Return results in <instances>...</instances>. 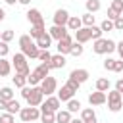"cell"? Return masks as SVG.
Segmentation results:
<instances>
[{"mask_svg":"<svg viewBox=\"0 0 123 123\" xmlns=\"http://www.w3.org/2000/svg\"><path fill=\"white\" fill-rule=\"evenodd\" d=\"M88 29H90V38H92V40H96V38H102V29H100V27L92 25V27H88Z\"/></svg>","mask_w":123,"mask_h":123,"instance_id":"36","label":"cell"},{"mask_svg":"<svg viewBox=\"0 0 123 123\" xmlns=\"http://www.w3.org/2000/svg\"><path fill=\"white\" fill-rule=\"evenodd\" d=\"M13 85H15L17 88H23V86L27 85V75H21V73H15V77H13Z\"/></svg>","mask_w":123,"mask_h":123,"instance_id":"28","label":"cell"},{"mask_svg":"<svg viewBox=\"0 0 123 123\" xmlns=\"http://www.w3.org/2000/svg\"><path fill=\"white\" fill-rule=\"evenodd\" d=\"M115 50H117V52H119V56H121V60H123V40H121V42H117V44H115Z\"/></svg>","mask_w":123,"mask_h":123,"instance_id":"47","label":"cell"},{"mask_svg":"<svg viewBox=\"0 0 123 123\" xmlns=\"http://www.w3.org/2000/svg\"><path fill=\"white\" fill-rule=\"evenodd\" d=\"M113 62H115V60H111V58H108V60H104V69H108V71H111V69H113Z\"/></svg>","mask_w":123,"mask_h":123,"instance_id":"45","label":"cell"},{"mask_svg":"<svg viewBox=\"0 0 123 123\" xmlns=\"http://www.w3.org/2000/svg\"><path fill=\"white\" fill-rule=\"evenodd\" d=\"M50 69H52V67H50V63H40L35 71H31V73L27 75V83H29L31 86H37V85H38L46 75H50Z\"/></svg>","mask_w":123,"mask_h":123,"instance_id":"2","label":"cell"},{"mask_svg":"<svg viewBox=\"0 0 123 123\" xmlns=\"http://www.w3.org/2000/svg\"><path fill=\"white\" fill-rule=\"evenodd\" d=\"M96 90H100V92H108V90H110V81H108L106 77L98 79V81H96Z\"/></svg>","mask_w":123,"mask_h":123,"instance_id":"27","label":"cell"},{"mask_svg":"<svg viewBox=\"0 0 123 123\" xmlns=\"http://www.w3.org/2000/svg\"><path fill=\"white\" fill-rule=\"evenodd\" d=\"M38 60H40L42 63H50V60H52V54L48 52V48H46V50H40V52H38Z\"/></svg>","mask_w":123,"mask_h":123,"instance_id":"35","label":"cell"},{"mask_svg":"<svg viewBox=\"0 0 123 123\" xmlns=\"http://www.w3.org/2000/svg\"><path fill=\"white\" fill-rule=\"evenodd\" d=\"M121 98H123V92H121Z\"/></svg>","mask_w":123,"mask_h":123,"instance_id":"54","label":"cell"},{"mask_svg":"<svg viewBox=\"0 0 123 123\" xmlns=\"http://www.w3.org/2000/svg\"><path fill=\"white\" fill-rule=\"evenodd\" d=\"M12 71V63L6 58H0V77H8Z\"/></svg>","mask_w":123,"mask_h":123,"instance_id":"24","label":"cell"},{"mask_svg":"<svg viewBox=\"0 0 123 123\" xmlns=\"http://www.w3.org/2000/svg\"><path fill=\"white\" fill-rule=\"evenodd\" d=\"M63 65H65V56H63V54L52 56V60H50V67H52V69H62Z\"/></svg>","mask_w":123,"mask_h":123,"instance_id":"21","label":"cell"},{"mask_svg":"<svg viewBox=\"0 0 123 123\" xmlns=\"http://www.w3.org/2000/svg\"><path fill=\"white\" fill-rule=\"evenodd\" d=\"M19 4H23V6H27V4H31V0H17Z\"/></svg>","mask_w":123,"mask_h":123,"instance_id":"52","label":"cell"},{"mask_svg":"<svg viewBox=\"0 0 123 123\" xmlns=\"http://www.w3.org/2000/svg\"><path fill=\"white\" fill-rule=\"evenodd\" d=\"M119 17V13L115 12V10H111V8H108V19H111V21H115Z\"/></svg>","mask_w":123,"mask_h":123,"instance_id":"44","label":"cell"},{"mask_svg":"<svg viewBox=\"0 0 123 123\" xmlns=\"http://www.w3.org/2000/svg\"><path fill=\"white\" fill-rule=\"evenodd\" d=\"M0 123H13V115L12 113H0Z\"/></svg>","mask_w":123,"mask_h":123,"instance_id":"41","label":"cell"},{"mask_svg":"<svg viewBox=\"0 0 123 123\" xmlns=\"http://www.w3.org/2000/svg\"><path fill=\"white\" fill-rule=\"evenodd\" d=\"M69 121H71V111H67V110L56 111V123H69Z\"/></svg>","mask_w":123,"mask_h":123,"instance_id":"23","label":"cell"},{"mask_svg":"<svg viewBox=\"0 0 123 123\" xmlns=\"http://www.w3.org/2000/svg\"><path fill=\"white\" fill-rule=\"evenodd\" d=\"M25 100H27L29 106H35V108H38V106L44 102V94L40 92L38 85H37V86H31V92H29V96H27Z\"/></svg>","mask_w":123,"mask_h":123,"instance_id":"8","label":"cell"},{"mask_svg":"<svg viewBox=\"0 0 123 123\" xmlns=\"http://www.w3.org/2000/svg\"><path fill=\"white\" fill-rule=\"evenodd\" d=\"M71 44H73V37L67 33L63 38H60L58 40V54H69V50H71Z\"/></svg>","mask_w":123,"mask_h":123,"instance_id":"11","label":"cell"},{"mask_svg":"<svg viewBox=\"0 0 123 123\" xmlns=\"http://www.w3.org/2000/svg\"><path fill=\"white\" fill-rule=\"evenodd\" d=\"M115 90L123 92V79H117V83H115Z\"/></svg>","mask_w":123,"mask_h":123,"instance_id":"48","label":"cell"},{"mask_svg":"<svg viewBox=\"0 0 123 123\" xmlns=\"http://www.w3.org/2000/svg\"><path fill=\"white\" fill-rule=\"evenodd\" d=\"M86 40H90V29H88V27H81V29H77V31H75V42L85 44Z\"/></svg>","mask_w":123,"mask_h":123,"instance_id":"15","label":"cell"},{"mask_svg":"<svg viewBox=\"0 0 123 123\" xmlns=\"http://www.w3.org/2000/svg\"><path fill=\"white\" fill-rule=\"evenodd\" d=\"M6 104H8V102H6V100H2V98H0V111H4V110H6Z\"/></svg>","mask_w":123,"mask_h":123,"instance_id":"49","label":"cell"},{"mask_svg":"<svg viewBox=\"0 0 123 123\" xmlns=\"http://www.w3.org/2000/svg\"><path fill=\"white\" fill-rule=\"evenodd\" d=\"M40 121H42V123H56V111L40 110Z\"/></svg>","mask_w":123,"mask_h":123,"instance_id":"22","label":"cell"},{"mask_svg":"<svg viewBox=\"0 0 123 123\" xmlns=\"http://www.w3.org/2000/svg\"><path fill=\"white\" fill-rule=\"evenodd\" d=\"M19 46H21V52H23L27 58H38L40 48L37 46V42H33L31 35H21V37H19Z\"/></svg>","mask_w":123,"mask_h":123,"instance_id":"1","label":"cell"},{"mask_svg":"<svg viewBox=\"0 0 123 123\" xmlns=\"http://www.w3.org/2000/svg\"><path fill=\"white\" fill-rule=\"evenodd\" d=\"M81 119H83V123H98L96 113H94L92 108H85V110H81Z\"/></svg>","mask_w":123,"mask_h":123,"instance_id":"16","label":"cell"},{"mask_svg":"<svg viewBox=\"0 0 123 123\" xmlns=\"http://www.w3.org/2000/svg\"><path fill=\"white\" fill-rule=\"evenodd\" d=\"M111 71L121 73V71H123V60H115V62H113V69H111Z\"/></svg>","mask_w":123,"mask_h":123,"instance_id":"42","label":"cell"},{"mask_svg":"<svg viewBox=\"0 0 123 123\" xmlns=\"http://www.w3.org/2000/svg\"><path fill=\"white\" fill-rule=\"evenodd\" d=\"M50 44H52V37H50L48 33H42V35L37 38V46H38L40 50H46V48H50Z\"/></svg>","mask_w":123,"mask_h":123,"instance_id":"19","label":"cell"},{"mask_svg":"<svg viewBox=\"0 0 123 123\" xmlns=\"http://www.w3.org/2000/svg\"><path fill=\"white\" fill-rule=\"evenodd\" d=\"M12 65L15 67V73H21V75H29L31 69H29V63H27V56L23 52H17L12 60Z\"/></svg>","mask_w":123,"mask_h":123,"instance_id":"4","label":"cell"},{"mask_svg":"<svg viewBox=\"0 0 123 123\" xmlns=\"http://www.w3.org/2000/svg\"><path fill=\"white\" fill-rule=\"evenodd\" d=\"M98 27L102 29V33H106V31H113V21L106 17V19H104V21H102V23H100Z\"/></svg>","mask_w":123,"mask_h":123,"instance_id":"33","label":"cell"},{"mask_svg":"<svg viewBox=\"0 0 123 123\" xmlns=\"http://www.w3.org/2000/svg\"><path fill=\"white\" fill-rule=\"evenodd\" d=\"M113 50H115V42L111 38H96L94 40V46H92L94 54H111Z\"/></svg>","mask_w":123,"mask_h":123,"instance_id":"3","label":"cell"},{"mask_svg":"<svg viewBox=\"0 0 123 123\" xmlns=\"http://www.w3.org/2000/svg\"><path fill=\"white\" fill-rule=\"evenodd\" d=\"M12 38H13V31H12V29H6V31H2V33H0V40L10 42Z\"/></svg>","mask_w":123,"mask_h":123,"instance_id":"37","label":"cell"},{"mask_svg":"<svg viewBox=\"0 0 123 123\" xmlns=\"http://www.w3.org/2000/svg\"><path fill=\"white\" fill-rule=\"evenodd\" d=\"M19 117L23 123H33L37 119H40V110L35 108V106H29V108H21L19 110Z\"/></svg>","mask_w":123,"mask_h":123,"instance_id":"7","label":"cell"},{"mask_svg":"<svg viewBox=\"0 0 123 123\" xmlns=\"http://www.w3.org/2000/svg\"><path fill=\"white\" fill-rule=\"evenodd\" d=\"M65 85H67L69 88H73L75 92H77V90H79V86H81V83H79V81H75V79H71V77L67 79V83H65Z\"/></svg>","mask_w":123,"mask_h":123,"instance_id":"40","label":"cell"},{"mask_svg":"<svg viewBox=\"0 0 123 123\" xmlns=\"http://www.w3.org/2000/svg\"><path fill=\"white\" fill-rule=\"evenodd\" d=\"M38 88H40V92H42L44 96L54 94V92H56V88H58V81H56V77L46 75V77H44V79L38 83Z\"/></svg>","mask_w":123,"mask_h":123,"instance_id":"5","label":"cell"},{"mask_svg":"<svg viewBox=\"0 0 123 123\" xmlns=\"http://www.w3.org/2000/svg\"><path fill=\"white\" fill-rule=\"evenodd\" d=\"M6 19V12H4V8H0V21H4Z\"/></svg>","mask_w":123,"mask_h":123,"instance_id":"50","label":"cell"},{"mask_svg":"<svg viewBox=\"0 0 123 123\" xmlns=\"http://www.w3.org/2000/svg\"><path fill=\"white\" fill-rule=\"evenodd\" d=\"M113 29H115V31H123V15H119V17L113 21Z\"/></svg>","mask_w":123,"mask_h":123,"instance_id":"43","label":"cell"},{"mask_svg":"<svg viewBox=\"0 0 123 123\" xmlns=\"http://www.w3.org/2000/svg\"><path fill=\"white\" fill-rule=\"evenodd\" d=\"M42 33H46V29H44V27H35V25H31V33H29V35H31V38H38Z\"/></svg>","mask_w":123,"mask_h":123,"instance_id":"34","label":"cell"},{"mask_svg":"<svg viewBox=\"0 0 123 123\" xmlns=\"http://www.w3.org/2000/svg\"><path fill=\"white\" fill-rule=\"evenodd\" d=\"M85 4H86V12H88V13H96V12L102 8L100 0H85Z\"/></svg>","mask_w":123,"mask_h":123,"instance_id":"26","label":"cell"},{"mask_svg":"<svg viewBox=\"0 0 123 123\" xmlns=\"http://www.w3.org/2000/svg\"><path fill=\"white\" fill-rule=\"evenodd\" d=\"M106 102H108L110 111H119L123 108V98H121V92L119 90H110L108 96H106Z\"/></svg>","mask_w":123,"mask_h":123,"instance_id":"6","label":"cell"},{"mask_svg":"<svg viewBox=\"0 0 123 123\" xmlns=\"http://www.w3.org/2000/svg\"><path fill=\"white\" fill-rule=\"evenodd\" d=\"M27 19H29V23L35 25V27H44L42 13H40V10H37V8H31V10L27 12Z\"/></svg>","mask_w":123,"mask_h":123,"instance_id":"10","label":"cell"},{"mask_svg":"<svg viewBox=\"0 0 123 123\" xmlns=\"http://www.w3.org/2000/svg\"><path fill=\"white\" fill-rule=\"evenodd\" d=\"M69 123H83V119H71Z\"/></svg>","mask_w":123,"mask_h":123,"instance_id":"53","label":"cell"},{"mask_svg":"<svg viewBox=\"0 0 123 123\" xmlns=\"http://www.w3.org/2000/svg\"><path fill=\"white\" fill-rule=\"evenodd\" d=\"M69 54H71V56H75V58H77V56H81V54H83V44H81V42H73V44H71Z\"/></svg>","mask_w":123,"mask_h":123,"instance_id":"31","label":"cell"},{"mask_svg":"<svg viewBox=\"0 0 123 123\" xmlns=\"http://www.w3.org/2000/svg\"><path fill=\"white\" fill-rule=\"evenodd\" d=\"M8 52H10V46H8V42L0 40V58H6V56H8Z\"/></svg>","mask_w":123,"mask_h":123,"instance_id":"39","label":"cell"},{"mask_svg":"<svg viewBox=\"0 0 123 123\" xmlns=\"http://www.w3.org/2000/svg\"><path fill=\"white\" fill-rule=\"evenodd\" d=\"M79 110H81V102H79V100H75V98L67 100V111L75 113V111H79Z\"/></svg>","mask_w":123,"mask_h":123,"instance_id":"30","label":"cell"},{"mask_svg":"<svg viewBox=\"0 0 123 123\" xmlns=\"http://www.w3.org/2000/svg\"><path fill=\"white\" fill-rule=\"evenodd\" d=\"M48 35H50L52 38L60 40V38H63V37L67 35V27H63V25H52V29L48 31Z\"/></svg>","mask_w":123,"mask_h":123,"instance_id":"14","label":"cell"},{"mask_svg":"<svg viewBox=\"0 0 123 123\" xmlns=\"http://www.w3.org/2000/svg\"><path fill=\"white\" fill-rule=\"evenodd\" d=\"M121 15H123V13H121Z\"/></svg>","mask_w":123,"mask_h":123,"instance_id":"55","label":"cell"},{"mask_svg":"<svg viewBox=\"0 0 123 123\" xmlns=\"http://www.w3.org/2000/svg\"><path fill=\"white\" fill-rule=\"evenodd\" d=\"M0 98L6 100V102L12 100V98H13V90H12V86H2V88H0Z\"/></svg>","mask_w":123,"mask_h":123,"instance_id":"29","label":"cell"},{"mask_svg":"<svg viewBox=\"0 0 123 123\" xmlns=\"http://www.w3.org/2000/svg\"><path fill=\"white\" fill-rule=\"evenodd\" d=\"M67 19H69V12L67 10H63V8H60V10H56L54 12V25H67Z\"/></svg>","mask_w":123,"mask_h":123,"instance_id":"12","label":"cell"},{"mask_svg":"<svg viewBox=\"0 0 123 123\" xmlns=\"http://www.w3.org/2000/svg\"><path fill=\"white\" fill-rule=\"evenodd\" d=\"M73 94H75V90L69 88L67 85H63V86L60 88V92H58V98H60V102H67V100L73 98Z\"/></svg>","mask_w":123,"mask_h":123,"instance_id":"17","label":"cell"},{"mask_svg":"<svg viewBox=\"0 0 123 123\" xmlns=\"http://www.w3.org/2000/svg\"><path fill=\"white\" fill-rule=\"evenodd\" d=\"M19 110H21V106H19V102H17V100H13V98H12V100H8V104H6V111H8V113H12V115H13V113H19Z\"/></svg>","mask_w":123,"mask_h":123,"instance_id":"25","label":"cell"},{"mask_svg":"<svg viewBox=\"0 0 123 123\" xmlns=\"http://www.w3.org/2000/svg\"><path fill=\"white\" fill-rule=\"evenodd\" d=\"M88 104L90 106H102V104H106V92H100V90L90 92L88 94Z\"/></svg>","mask_w":123,"mask_h":123,"instance_id":"13","label":"cell"},{"mask_svg":"<svg viewBox=\"0 0 123 123\" xmlns=\"http://www.w3.org/2000/svg\"><path fill=\"white\" fill-rule=\"evenodd\" d=\"M69 77L75 79V81H79V83L83 85V83L88 79V71H86V69H73V71L69 73Z\"/></svg>","mask_w":123,"mask_h":123,"instance_id":"20","label":"cell"},{"mask_svg":"<svg viewBox=\"0 0 123 123\" xmlns=\"http://www.w3.org/2000/svg\"><path fill=\"white\" fill-rule=\"evenodd\" d=\"M4 2H6V4H8V6H13V4H15V2H17V0H4Z\"/></svg>","mask_w":123,"mask_h":123,"instance_id":"51","label":"cell"},{"mask_svg":"<svg viewBox=\"0 0 123 123\" xmlns=\"http://www.w3.org/2000/svg\"><path fill=\"white\" fill-rule=\"evenodd\" d=\"M60 106H62V102H60V98L58 96H46V100L38 106V110H50V111H58L60 110Z\"/></svg>","mask_w":123,"mask_h":123,"instance_id":"9","label":"cell"},{"mask_svg":"<svg viewBox=\"0 0 123 123\" xmlns=\"http://www.w3.org/2000/svg\"><path fill=\"white\" fill-rule=\"evenodd\" d=\"M29 92H31V86H27V85H25V86L21 88V96H23V98H27V96H29Z\"/></svg>","mask_w":123,"mask_h":123,"instance_id":"46","label":"cell"},{"mask_svg":"<svg viewBox=\"0 0 123 123\" xmlns=\"http://www.w3.org/2000/svg\"><path fill=\"white\" fill-rule=\"evenodd\" d=\"M111 10H115L119 15L123 13V0H111V6H110Z\"/></svg>","mask_w":123,"mask_h":123,"instance_id":"38","label":"cell"},{"mask_svg":"<svg viewBox=\"0 0 123 123\" xmlns=\"http://www.w3.org/2000/svg\"><path fill=\"white\" fill-rule=\"evenodd\" d=\"M67 31H77V29H81L83 27V21H81V17H77V15H69V19H67Z\"/></svg>","mask_w":123,"mask_h":123,"instance_id":"18","label":"cell"},{"mask_svg":"<svg viewBox=\"0 0 123 123\" xmlns=\"http://www.w3.org/2000/svg\"><path fill=\"white\" fill-rule=\"evenodd\" d=\"M81 21H83V25H85V27H92V25H94V15L86 12V13L81 17Z\"/></svg>","mask_w":123,"mask_h":123,"instance_id":"32","label":"cell"}]
</instances>
